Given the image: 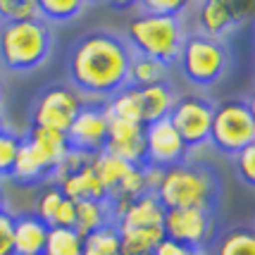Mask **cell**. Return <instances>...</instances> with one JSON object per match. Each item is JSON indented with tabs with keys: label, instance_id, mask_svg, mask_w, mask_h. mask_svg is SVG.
I'll return each mask as SVG.
<instances>
[{
	"label": "cell",
	"instance_id": "cell-1",
	"mask_svg": "<svg viewBox=\"0 0 255 255\" xmlns=\"http://www.w3.org/2000/svg\"><path fill=\"white\" fill-rule=\"evenodd\" d=\"M131 50L120 36L93 31L84 36L69 55V79L86 96H115L129 86Z\"/></svg>",
	"mask_w": 255,
	"mask_h": 255
},
{
	"label": "cell",
	"instance_id": "cell-2",
	"mask_svg": "<svg viewBox=\"0 0 255 255\" xmlns=\"http://www.w3.org/2000/svg\"><path fill=\"white\" fill-rule=\"evenodd\" d=\"M53 33L43 19L0 24V62L12 72H31L50 55Z\"/></svg>",
	"mask_w": 255,
	"mask_h": 255
},
{
	"label": "cell",
	"instance_id": "cell-3",
	"mask_svg": "<svg viewBox=\"0 0 255 255\" xmlns=\"http://www.w3.org/2000/svg\"><path fill=\"white\" fill-rule=\"evenodd\" d=\"M127 36L131 41L136 55L153 57L162 65H172L181 57L186 33L177 17H150L138 14L127 26Z\"/></svg>",
	"mask_w": 255,
	"mask_h": 255
},
{
	"label": "cell",
	"instance_id": "cell-4",
	"mask_svg": "<svg viewBox=\"0 0 255 255\" xmlns=\"http://www.w3.org/2000/svg\"><path fill=\"white\" fill-rule=\"evenodd\" d=\"M215 184L208 172L191 165H174L165 169V177L155 191V198L165 210L179 208H208Z\"/></svg>",
	"mask_w": 255,
	"mask_h": 255
},
{
	"label": "cell",
	"instance_id": "cell-5",
	"mask_svg": "<svg viewBox=\"0 0 255 255\" xmlns=\"http://www.w3.org/2000/svg\"><path fill=\"white\" fill-rule=\"evenodd\" d=\"M210 141L222 153L236 155L255 141V122L246 100H224L212 110Z\"/></svg>",
	"mask_w": 255,
	"mask_h": 255
},
{
	"label": "cell",
	"instance_id": "cell-6",
	"mask_svg": "<svg viewBox=\"0 0 255 255\" xmlns=\"http://www.w3.org/2000/svg\"><path fill=\"white\" fill-rule=\"evenodd\" d=\"M181 65L184 74L198 86H210L220 81L229 65V53L222 45V41H215L208 36H189L184 50H181Z\"/></svg>",
	"mask_w": 255,
	"mask_h": 255
},
{
	"label": "cell",
	"instance_id": "cell-7",
	"mask_svg": "<svg viewBox=\"0 0 255 255\" xmlns=\"http://www.w3.org/2000/svg\"><path fill=\"white\" fill-rule=\"evenodd\" d=\"M79 110H81V98L77 91L65 89V86L48 89L33 108V127L67 133L72 122L77 120Z\"/></svg>",
	"mask_w": 255,
	"mask_h": 255
},
{
	"label": "cell",
	"instance_id": "cell-8",
	"mask_svg": "<svg viewBox=\"0 0 255 255\" xmlns=\"http://www.w3.org/2000/svg\"><path fill=\"white\" fill-rule=\"evenodd\" d=\"M212 108L210 103L200 98H181L174 103V108L169 112V122L181 136V141L189 145H200L210 138L212 127Z\"/></svg>",
	"mask_w": 255,
	"mask_h": 255
},
{
	"label": "cell",
	"instance_id": "cell-9",
	"mask_svg": "<svg viewBox=\"0 0 255 255\" xmlns=\"http://www.w3.org/2000/svg\"><path fill=\"white\" fill-rule=\"evenodd\" d=\"M212 227V217L208 208H179V210H165V239H172L177 244L189 248H198L208 241Z\"/></svg>",
	"mask_w": 255,
	"mask_h": 255
},
{
	"label": "cell",
	"instance_id": "cell-10",
	"mask_svg": "<svg viewBox=\"0 0 255 255\" xmlns=\"http://www.w3.org/2000/svg\"><path fill=\"white\" fill-rule=\"evenodd\" d=\"M108 112L105 105L103 108H93V105H81L77 120L72 122L69 131H67V141L69 148H77L84 153H100L105 143H108Z\"/></svg>",
	"mask_w": 255,
	"mask_h": 255
},
{
	"label": "cell",
	"instance_id": "cell-11",
	"mask_svg": "<svg viewBox=\"0 0 255 255\" xmlns=\"http://www.w3.org/2000/svg\"><path fill=\"white\" fill-rule=\"evenodd\" d=\"M145 136V162L157 167H174L186 153V143L181 141L177 129L172 127L169 117L160 120V122L145 124L143 127Z\"/></svg>",
	"mask_w": 255,
	"mask_h": 255
},
{
	"label": "cell",
	"instance_id": "cell-12",
	"mask_svg": "<svg viewBox=\"0 0 255 255\" xmlns=\"http://www.w3.org/2000/svg\"><path fill=\"white\" fill-rule=\"evenodd\" d=\"M108 120H110V124H108V143H105L103 150L122 157L124 162H129L133 167H141L145 162L143 124L112 120V117H108Z\"/></svg>",
	"mask_w": 255,
	"mask_h": 255
},
{
	"label": "cell",
	"instance_id": "cell-13",
	"mask_svg": "<svg viewBox=\"0 0 255 255\" xmlns=\"http://www.w3.org/2000/svg\"><path fill=\"white\" fill-rule=\"evenodd\" d=\"M165 222V208L162 203L153 196L145 193L141 198L129 203V208L120 215L117 220V232H129V229H155Z\"/></svg>",
	"mask_w": 255,
	"mask_h": 255
},
{
	"label": "cell",
	"instance_id": "cell-14",
	"mask_svg": "<svg viewBox=\"0 0 255 255\" xmlns=\"http://www.w3.org/2000/svg\"><path fill=\"white\" fill-rule=\"evenodd\" d=\"M29 148L33 150V155L41 160V165L45 167L48 174L55 172L57 162L65 157V153L69 150V141L67 133L53 131V129H43V127H31L29 136L24 138Z\"/></svg>",
	"mask_w": 255,
	"mask_h": 255
},
{
	"label": "cell",
	"instance_id": "cell-15",
	"mask_svg": "<svg viewBox=\"0 0 255 255\" xmlns=\"http://www.w3.org/2000/svg\"><path fill=\"white\" fill-rule=\"evenodd\" d=\"M236 12H234V2H224V0H205L198 5V24H200V36H208L220 41L234 29Z\"/></svg>",
	"mask_w": 255,
	"mask_h": 255
},
{
	"label": "cell",
	"instance_id": "cell-16",
	"mask_svg": "<svg viewBox=\"0 0 255 255\" xmlns=\"http://www.w3.org/2000/svg\"><path fill=\"white\" fill-rule=\"evenodd\" d=\"M48 229L36 215H22L12 229V255H43Z\"/></svg>",
	"mask_w": 255,
	"mask_h": 255
},
{
	"label": "cell",
	"instance_id": "cell-17",
	"mask_svg": "<svg viewBox=\"0 0 255 255\" xmlns=\"http://www.w3.org/2000/svg\"><path fill=\"white\" fill-rule=\"evenodd\" d=\"M57 189L62 191L65 198L74 200V203H81V200H108V191L103 189V184L98 181L91 162L86 167H81L79 172L65 177L57 184Z\"/></svg>",
	"mask_w": 255,
	"mask_h": 255
},
{
	"label": "cell",
	"instance_id": "cell-18",
	"mask_svg": "<svg viewBox=\"0 0 255 255\" xmlns=\"http://www.w3.org/2000/svg\"><path fill=\"white\" fill-rule=\"evenodd\" d=\"M138 93H141V122H143V127L169 117V112L174 108V96L167 84H153V86L138 89Z\"/></svg>",
	"mask_w": 255,
	"mask_h": 255
},
{
	"label": "cell",
	"instance_id": "cell-19",
	"mask_svg": "<svg viewBox=\"0 0 255 255\" xmlns=\"http://www.w3.org/2000/svg\"><path fill=\"white\" fill-rule=\"evenodd\" d=\"M91 167H93L98 181L103 184V189L108 191V196H110V193L117 191L120 181L127 177V172H129L133 165L124 162L122 157L112 155L108 150H100V153H93V155H91Z\"/></svg>",
	"mask_w": 255,
	"mask_h": 255
},
{
	"label": "cell",
	"instance_id": "cell-20",
	"mask_svg": "<svg viewBox=\"0 0 255 255\" xmlns=\"http://www.w3.org/2000/svg\"><path fill=\"white\" fill-rule=\"evenodd\" d=\"M105 112L112 120H124V122H141V93L136 86H127L120 93H115L110 103L105 105Z\"/></svg>",
	"mask_w": 255,
	"mask_h": 255
},
{
	"label": "cell",
	"instance_id": "cell-21",
	"mask_svg": "<svg viewBox=\"0 0 255 255\" xmlns=\"http://www.w3.org/2000/svg\"><path fill=\"white\" fill-rule=\"evenodd\" d=\"M103 227H108V205H105V200H81V203H77L74 229L84 239L89 234L103 229Z\"/></svg>",
	"mask_w": 255,
	"mask_h": 255
},
{
	"label": "cell",
	"instance_id": "cell-22",
	"mask_svg": "<svg viewBox=\"0 0 255 255\" xmlns=\"http://www.w3.org/2000/svg\"><path fill=\"white\" fill-rule=\"evenodd\" d=\"M84 253V236L77 229L50 227L45 239L43 255H81Z\"/></svg>",
	"mask_w": 255,
	"mask_h": 255
},
{
	"label": "cell",
	"instance_id": "cell-23",
	"mask_svg": "<svg viewBox=\"0 0 255 255\" xmlns=\"http://www.w3.org/2000/svg\"><path fill=\"white\" fill-rule=\"evenodd\" d=\"M165 67L153 57L145 55H131V69H129V81L136 89H145L153 84H162L165 79Z\"/></svg>",
	"mask_w": 255,
	"mask_h": 255
},
{
	"label": "cell",
	"instance_id": "cell-24",
	"mask_svg": "<svg viewBox=\"0 0 255 255\" xmlns=\"http://www.w3.org/2000/svg\"><path fill=\"white\" fill-rule=\"evenodd\" d=\"M86 10V2L84 0H38V12H41V19L48 26L53 22H72L77 19L81 12Z\"/></svg>",
	"mask_w": 255,
	"mask_h": 255
},
{
	"label": "cell",
	"instance_id": "cell-25",
	"mask_svg": "<svg viewBox=\"0 0 255 255\" xmlns=\"http://www.w3.org/2000/svg\"><path fill=\"white\" fill-rule=\"evenodd\" d=\"M41 19L38 0H0V24H19Z\"/></svg>",
	"mask_w": 255,
	"mask_h": 255
},
{
	"label": "cell",
	"instance_id": "cell-26",
	"mask_svg": "<svg viewBox=\"0 0 255 255\" xmlns=\"http://www.w3.org/2000/svg\"><path fill=\"white\" fill-rule=\"evenodd\" d=\"M215 255H255V229H232L220 241Z\"/></svg>",
	"mask_w": 255,
	"mask_h": 255
},
{
	"label": "cell",
	"instance_id": "cell-27",
	"mask_svg": "<svg viewBox=\"0 0 255 255\" xmlns=\"http://www.w3.org/2000/svg\"><path fill=\"white\" fill-rule=\"evenodd\" d=\"M84 251L93 255H120V234L117 227H103L98 232L89 234L84 239Z\"/></svg>",
	"mask_w": 255,
	"mask_h": 255
},
{
	"label": "cell",
	"instance_id": "cell-28",
	"mask_svg": "<svg viewBox=\"0 0 255 255\" xmlns=\"http://www.w3.org/2000/svg\"><path fill=\"white\" fill-rule=\"evenodd\" d=\"M65 200L62 196V191L57 189V186H50V189H45L41 193V198L36 203V217L45 224V227H53V220H55V212L60 208V203Z\"/></svg>",
	"mask_w": 255,
	"mask_h": 255
},
{
	"label": "cell",
	"instance_id": "cell-29",
	"mask_svg": "<svg viewBox=\"0 0 255 255\" xmlns=\"http://www.w3.org/2000/svg\"><path fill=\"white\" fill-rule=\"evenodd\" d=\"M91 162V155L89 153H84V150H77V148H69L65 153V157L57 162L55 172H53V177H55V181L60 184L65 177H69V174H74V172H79L81 167H86Z\"/></svg>",
	"mask_w": 255,
	"mask_h": 255
},
{
	"label": "cell",
	"instance_id": "cell-30",
	"mask_svg": "<svg viewBox=\"0 0 255 255\" xmlns=\"http://www.w3.org/2000/svg\"><path fill=\"white\" fill-rule=\"evenodd\" d=\"M19 143H22V138H17L14 133H0V177H12V167L17 160Z\"/></svg>",
	"mask_w": 255,
	"mask_h": 255
},
{
	"label": "cell",
	"instance_id": "cell-31",
	"mask_svg": "<svg viewBox=\"0 0 255 255\" xmlns=\"http://www.w3.org/2000/svg\"><path fill=\"white\" fill-rule=\"evenodd\" d=\"M138 7L143 10V14H150V17H177L179 12H184L189 7V2L184 0H143L138 2Z\"/></svg>",
	"mask_w": 255,
	"mask_h": 255
},
{
	"label": "cell",
	"instance_id": "cell-32",
	"mask_svg": "<svg viewBox=\"0 0 255 255\" xmlns=\"http://www.w3.org/2000/svg\"><path fill=\"white\" fill-rule=\"evenodd\" d=\"M148 191H145V181H143V169L141 167H131L129 172H127V177L120 181V186L115 191V196H124V198H141L145 196Z\"/></svg>",
	"mask_w": 255,
	"mask_h": 255
},
{
	"label": "cell",
	"instance_id": "cell-33",
	"mask_svg": "<svg viewBox=\"0 0 255 255\" xmlns=\"http://www.w3.org/2000/svg\"><path fill=\"white\" fill-rule=\"evenodd\" d=\"M234 165H236L241 181L248 184L251 189H255V141L251 145H246L241 153L234 155Z\"/></svg>",
	"mask_w": 255,
	"mask_h": 255
},
{
	"label": "cell",
	"instance_id": "cell-34",
	"mask_svg": "<svg viewBox=\"0 0 255 255\" xmlns=\"http://www.w3.org/2000/svg\"><path fill=\"white\" fill-rule=\"evenodd\" d=\"M74 222H77V203L74 200L65 198L60 203V208L55 212V220H53V227H65V229H74Z\"/></svg>",
	"mask_w": 255,
	"mask_h": 255
},
{
	"label": "cell",
	"instance_id": "cell-35",
	"mask_svg": "<svg viewBox=\"0 0 255 255\" xmlns=\"http://www.w3.org/2000/svg\"><path fill=\"white\" fill-rule=\"evenodd\" d=\"M12 229L14 217L10 212L0 210V255H12Z\"/></svg>",
	"mask_w": 255,
	"mask_h": 255
},
{
	"label": "cell",
	"instance_id": "cell-36",
	"mask_svg": "<svg viewBox=\"0 0 255 255\" xmlns=\"http://www.w3.org/2000/svg\"><path fill=\"white\" fill-rule=\"evenodd\" d=\"M153 255H196V251L184 244H177V241H172V239H162V241L155 246Z\"/></svg>",
	"mask_w": 255,
	"mask_h": 255
},
{
	"label": "cell",
	"instance_id": "cell-37",
	"mask_svg": "<svg viewBox=\"0 0 255 255\" xmlns=\"http://www.w3.org/2000/svg\"><path fill=\"white\" fill-rule=\"evenodd\" d=\"M143 169V181H145V191L148 193H153L155 196L157 186H160V181H162V177H165V167H157V165H148L145 162V167H141Z\"/></svg>",
	"mask_w": 255,
	"mask_h": 255
},
{
	"label": "cell",
	"instance_id": "cell-38",
	"mask_svg": "<svg viewBox=\"0 0 255 255\" xmlns=\"http://www.w3.org/2000/svg\"><path fill=\"white\" fill-rule=\"evenodd\" d=\"M246 108H248V112H251V117H253V122H255V91L248 96V100H246Z\"/></svg>",
	"mask_w": 255,
	"mask_h": 255
},
{
	"label": "cell",
	"instance_id": "cell-39",
	"mask_svg": "<svg viewBox=\"0 0 255 255\" xmlns=\"http://www.w3.org/2000/svg\"><path fill=\"white\" fill-rule=\"evenodd\" d=\"M2 96H5V89H2V81H0V105H2Z\"/></svg>",
	"mask_w": 255,
	"mask_h": 255
},
{
	"label": "cell",
	"instance_id": "cell-40",
	"mask_svg": "<svg viewBox=\"0 0 255 255\" xmlns=\"http://www.w3.org/2000/svg\"><path fill=\"white\" fill-rule=\"evenodd\" d=\"M7 129H5V122H2V117H0V133H5Z\"/></svg>",
	"mask_w": 255,
	"mask_h": 255
},
{
	"label": "cell",
	"instance_id": "cell-41",
	"mask_svg": "<svg viewBox=\"0 0 255 255\" xmlns=\"http://www.w3.org/2000/svg\"><path fill=\"white\" fill-rule=\"evenodd\" d=\"M253 74H255V62H253Z\"/></svg>",
	"mask_w": 255,
	"mask_h": 255
}]
</instances>
